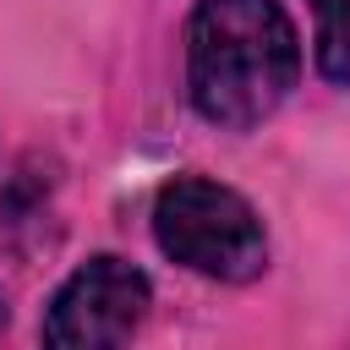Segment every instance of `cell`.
Returning <instances> with one entry per match:
<instances>
[{"label":"cell","mask_w":350,"mask_h":350,"mask_svg":"<svg viewBox=\"0 0 350 350\" xmlns=\"http://www.w3.org/2000/svg\"><path fill=\"white\" fill-rule=\"evenodd\" d=\"M301 82V38L279 0H197L186 16V93L219 131L262 126Z\"/></svg>","instance_id":"1"},{"label":"cell","mask_w":350,"mask_h":350,"mask_svg":"<svg viewBox=\"0 0 350 350\" xmlns=\"http://www.w3.org/2000/svg\"><path fill=\"white\" fill-rule=\"evenodd\" d=\"M153 306V284L137 262L115 257V252H98L88 257L49 301L44 323H38V339L44 345H60V350H104V345H126L142 317Z\"/></svg>","instance_id":"3"},{"label":"cell","mask_w":350,"mask_h":350,"mask_svg":"<svg viewBox=\"0 0 350 350\" xmlns=\"http://www.w3.org/2000/svg\"><path fill=\"white\" fill-rule=\"evenodd\" d=\"M317 16V71L334 88H350V0H312Z\"/></svg>","instance_id":"4"},{"label":"cell","mask_w":350,"mask_h":350,"mask_svg":"<svg viewBox=\"0 0 350 350\" xmlns=\"http://www.w3.org/2000/svg\"><path fill=\"white\" fill-rule=\"evenodd\" d=\"M153 241L170 262L219 279V284H246L268 268V235L257 208L208 175H175L153 197Z\"/></svg>","instance_id":"2"}]
</instances>
